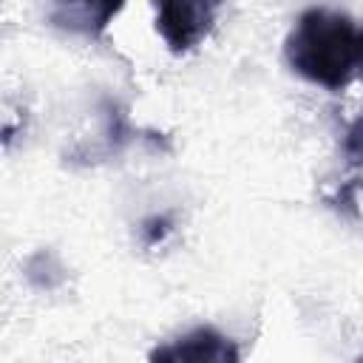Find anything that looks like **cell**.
<instances>
[{
  "label": "cell",
  "instance_id": "cell-4",
  "mask_svg": "<svg viewBox=\"0 0 363 363\" xmlns=\"http://www.w3.org/2000/svg\"><path fill=\"white\" fill-rule=\"evenodd\" d=\"M125 0H54L51 20L74 34L99 37L108 23L122 11Z\"/></svg>",
  "mask_w": 363,
  "mask_h": 363
},
{
  "label": "cell",
  "instance_id": "cell-1",
  "mask_svg": "<svg viewBox=\"0 0 363 363\" xmlns=\"http://www.w3.org/2000/svg\"><path fill=\"white\" fill-rule=\"evenodd\" d=\"M286 65L312 85L343 91L363 77V26L326 6H309L298 14L284 40Z\"/></svg>",
  "mask_w": 363,
  "mask_h": 363
},
{
  "label": "cell",
  "instance_id": "cell-6",
  "mask_svg": "<svg viewBox=\"0 0 363 363\" xmlns=\"http://www.w3.org/2000/svg\"><path fill=\"white\" fill-rule=\"evenodd\" d=\"M170 233H173V218H170L167 213H162V216H150V218H145L142 227H139V235H142V244H145V247H156V244H162Z\"/></svg>",
  "mask_w": 363,
  "mask_h": 363
},
{
  "label": "cell",
  "instance_id": "cell-3",
  "mask_svg": "<svg viewBox=\"0 0 363 363\" xmlns=\"http://www.w3.org/2000/svg\"><path fill=\"white\" fill-rule=\"evenodd\" d=\"M238 357L241 352L235 340H230L213 326H196L182 337L156 346L150 352V360H164V363H235Z\"/></svg>",
  "mask_w": 363,
  "mask_h": 363
},
{
  "label": "cell",
  "instance_id": "cell-5",
  "mask_svg": "<svg viewBox=\"0 0 363 363\" xmlns=\"http://www.w3.org/2000/svg\"><path fill=\"white\" fill-rule=\"evenodd\" d=\"M340 150H343V159L349 167L363 170V111L349 122L343 142H340Z\"/></svg>",
  "mask_w": 363,
  "mask_h": 363
},
{
  "label": "cell",
  "instance_id": "cell-2",
  "mask_svg": "<svg viewBox=\"0 0 363 363\" xmlns=\"http://www.w3.org/2000/svg\"><path fill=\"white\" fill-rule=\"evenodd\" d=\"M156 31L170 54L193 51L216 26L224 0H153Z\"/></svg>",
  "mask_w": 363,
  "mask_h": 363
}]
</instances>
